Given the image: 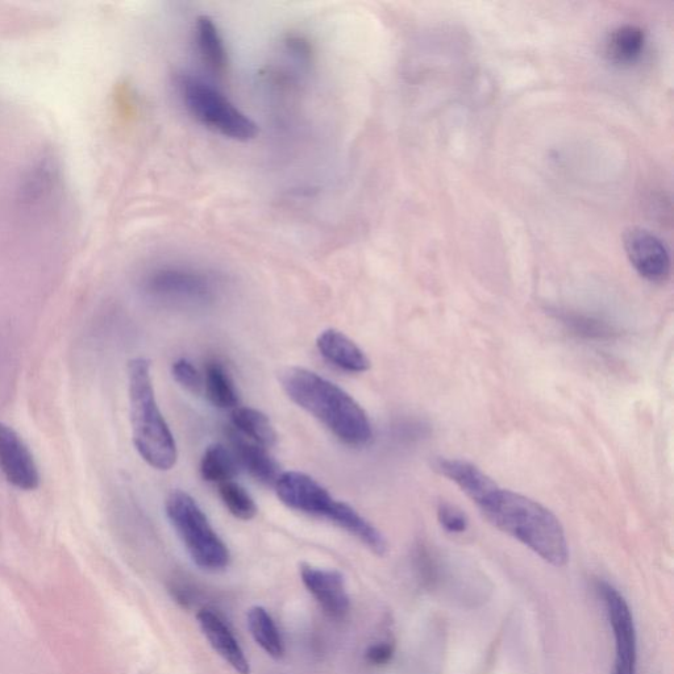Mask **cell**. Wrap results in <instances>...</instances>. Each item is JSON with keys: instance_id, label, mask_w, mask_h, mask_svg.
<instances>
[{"instance_id": "obj_1", "label": "cell", "mask_w": 674, "mask_h": 674, "mask_svg": "<svg viewBox=\"0 0 674 674\" xmlns=\"http://www.w3.org/2000/svg\"><path fill=\"white\" fill-rule=\"evenodd\" d=\"M477 507L495 528L526 545L545 563L557 568L568 563L563 524L542 503L498 485Z\"/></svg>"}, {"instance_id": "obj_15", "label": "cell", "mask_w": 674, "mask_h": 674, "mask_svg": "<svg viewBox=\"0 0 674 674\" xmlns=\"http://www.w3.org/2000/svg\"><path fill=\"white\" fill-rule=\"evenodd\" d=\"M320 355L340 369L351 373H364L370 369L369 357L363 349L341 331H323L316 340Z\"/></svg>"}, {"instance_id": "obj_9", "label": "cell", "mask_w": 674, "mask_h": 674, "mask_svg": "<svg viewBox=\"0 0 674 674\" xmlns=\"http://www.w3.org/2000/svg\"><path fill=\"white\" fill-rule=\"evenodd\" d=\"M624 249L636 272L651 282L667 281L671 255L663 241L644 228H631L624 235Z\"/></svg>"}, {"instance_id": "obj_11", "label": "cell", "mask_w": 674, "mask_h": 674, "mask_svg": "<svg viewBox=\"0 0 674 674\" xmlns=\"http://www.w3.org/2000/svg\"><path fill=\"white\" fill-rule=\"evenodd\" d=\"M303 585L332 619H343L348 614L351 601L343 574L335 569H320L303 563L299 567Z\"/></svg>"}, {"instance_id": "obj_7", "label": "cell", "mask_w": 674, "mask_h": 674, "mask_svg": "<svg viewBox=\"0 0 674 674\" xmlns=\"http://www.w3.org/2000/svg\"><path fill=\"white\" fill-rule=\"evenodd\" d=\"M599 596L605 603L607 617L615 639V664L613 674H636L638 665V636L634 615L626 598L606 581H598Z\"/></svg>"}, {"instance_id": "obj_17", "label": "cell", "mask_w": 674, "mask_h": 674, "mask_svg": "<svg viewBox=\"0 0 674 674\" xmlns=\"http://www.w3.org/2000/svg\"><path fill=\"white\" fill-rule=\"evenodd\" d=\"M194 37L203 64L215 76H223L228 65V53L226 41L215 20L210 16H199L195 23Z\"/></svg>"}, {"instance_id": "obj_26", "label": "cell", "mask_w": 674, "mask_h": 674, "mask_svg": "<svg viewBox=\"0 0 674 674\" xmlns=\"http://www.w3.org/2000/svg\"><path fill=\"white\" fill-rule=\"evenodd\" d=\"M438 519L441 527L451 534H463L468 530L469 520L467 515L456 506L449 503H440L438 507Z\"/></svg>"}, {"instance_id": "obj_14", "label": "cell", "mask_w": 674, "mask_h": 674, "mask_svg": "<svg viewBox=\"0 0 674 674\" xmlns=\"http://www.w3.org/2000/svg\"><path fill=\"white\" fill-rule=\"evenodd\" d=\"M228 438L231 440L237 464L247 469L251 476L262 484L276 485L282 474L280 465L269 455L265 447L245 438L236 430H228Z\"/></svg>"}, {"instance_id": "obj_6", "label": "cell", "mask_w": 674, "mask_h": 674, "mask_svg": "<svg viewBox=\"0 0 674 674\" xmlns=\"http://www.w3.org/2000/svg\"><path fill=\"white\" fill-rule=\"evenodd\" d=\"M144 287L152 297L186 303L210 301L215 291L214 281L207 273L182 265L152 270L145 278Z\"/></svg>"}, {"instance_id": "obj_20", "label": "cell", "mask_w": 674, "mask_h": 674, "mask_svg": "<svg viewBox=\"0 0 674 674\" xmlns=\"http://www.w3.org/2000/svg\"><path fill=\"white\" fill-rule=\"evenodd\" d=\"M247 619L249 631L256 643L274 660H281L285 656L284 639L268 610L262 606H253L248 611Z\"/></svg>"}, {"instance_id": "obj_16", "label": "cell", "mask_w": 674, "mask_h": 674, "mask_svg": "<svg viewBox=\"0 0 674 674\" xmlns=\"http://www.w3.org/2000/svg\"><path fill=\"white\" fill-rule=\"evenodd\" d=\"M327 520L341 530L347 531L349 535L355 536L374 555L385 556L388 553L389 545L385 536L348 503L336 499L334 509Z\"/></svg>"}, {"instance_id": "obj_10", "label": "cell", "mask_w": 674, "mask_h": 674, "mask_svg": "<svg viewBox=\"0 0 674 674\" xmlns=\"http://www.w3.org/2000/svg\"><path fill=\"white\" fill-rule=\"evenodd\" d=\"M0 470L15 488L24 492L39 488V469L31 451L18 432L3 422H0Z\"/></svg>"}, {"instance_id": "obj_4", "label": "cell", "mask_w": 674, "mask_h": 674, "mask_svg": "<svg viewBox=\"0 0 674 674\" xmlns=\"http://www.w3.org/2000/svg\"><path fill=\"white\" fill-rule=\"evenodd\" d=\"M177 86L187 111L207 130L235 141L255 139L257 124L218 87L191 74H181Z\"/></svg>"}, {"instance_id": "obj_8", "label": "cell", "mask_w": 674, "mask_h": 674, "mask_svg": "<svg viewBox=\"0 0 674 674\" xmlns=\"http://www.w3.org/2000/svg\"><path fill=\"white\" fill-rule=\"evenodd\" d=\"M274 486L280 501L291 510L327 519L334 509L336 499L309 474L282 473Z\"/></svg>"}, {"instance_id": "obj_19", "label": "cell", "mask_w": 674, "mask_h": 674, "mask_svg": "<svg viewBox=\"0 0 674 674\" xmlns=\"http://www.w3.org/2000/svg\"><path fill=\"white\" fill-rule=\"evenodd\" d=\"M203 388L212 405L219 409H236L239 393L226 366L218 360L208 361L203 378Z\"/></svg>"}, {"instance_id": "obj_23", "label": "cell", "mask_w": 674, "mask_h": 674, "mask_svg": "<svg viewBox=\"0 0 674 674\" xmlns=\"http://www.w3.org/2000/svg\"><path fill=\"white\" fill-rule=\"evenodd\" d=\"M219 494L224 506L235 518L251 520L256 517V502L243 486L234 481L223 482L219 485Z\"/></svg>"}, {"instance_id": "obj_13", "label": "cell", "mask_w": 674, "mask_h": 674, "mask_svg": "<svg viewBox=\"0 0 674 674\" xmlns=\"http://www.w3.org/2000/svg\"><path fill=\"white\" fill-rule=\"evenodd\" d=\"M197 619L211 647L239 674H251V665L226 622L210 609L198 611Z\"/></svg>"}, {"instance_id": "obj_3", "label": "cell", "mask_w": 674, "mask_h": 674, "mask_svg": "<svg viewBox=\"0 0 674 674\" xmlns=\"http://www.w3.org/2000/svg\"><path fill=\"white\" fill-rule=\"evenodd\" d=\"M128 394L133 443L137 452L152 468L172 469L178 457L176 440L158 409L151 363L143 357L128 363Z\"/></svg>"}, {"instance_id": "obj_12", "label": "cell", "mask_w": 674, "mask_h": 674, "mask_svg": "<svg viewBox=\"0 0 674 674\" xmlns=\"http://www.w3.org/2000/svg\"><path fill=\"white\" fill-rule=\"evenodd\" d=\"M435 472L456 484L478 506L498 484L488 474L469 461L439 457L432 464Z\"/></svg>"}, {"instance_id": "obj_18", "label": "cell", "mask_w": 674, "mask_h": 674, "mask_svg": "<svg viewBox=\"0 0 674 674\" xmlns=\"http://www.w3.org/2000/svg\"><path fill=\"white\" fill-rule=\"evenodd\" d=\"M646 45V33L638 26L624 24L613 29L605 43L607 60L614 65L627 66L639 60Z\"/></svg>"}, {"instance_id": "obj_24", "label": "cell", "mask_w": 674, "mask_h": 674, "mask_svg": "<svg viewBox=\"0 0 674 674\" xmlns=\"http://www.w3.org/2000/svg\"><path fill=\"white\" fill-rule=\"evenodd\" d=\"M561 320L567 324L573 334L585 337H594V339H603L614 335L613 327L609 324L599 322L597 319L586 318V316L576 314H561Z\"/></svg>"}, {"instance_id": "obj_21", "label": "cell", "mask_w": 674, "mask_h": 674, "mask_svg": "<svg viewBox=\"0 0 674 674\" xmlns=\"http://www.w3.org/2000/svg\"><path fill=\"white\" fill-rule=\"evenodd\" d=\"M232 422L237 432L262 447H273L277 443V432L272 422L259 410L251 409V407H236L232 413Z\"/></svg>"}, {"instance_id": "obj_27", "label": "cell", "mask_w": 674, "mask_h": 674, "mask_svg": "<svg viewBox=\"0 0 674 674\" xmlns=\"http://www.w3.org/2000/svg\"><path fill=\"white\" fill-rule=\"evenodd\" d=\"M394 656V646L389 642H380L372 644L368 649H366L365 657L370 664L376 665V667H382V665L389 664L391 659Z\"/></svg>"}, {"instance_id": "obj_5", "label": "cell", "mask_w": 674, "mask_h": 674, "mask_svg": "<svg viewBox=\"0 0 674 674\" xmlns=\"http://www.w3.org/2000/svg\"><path fill=\"white\" fill-rule=\"evenodd\" d=\"M165 509L195 565L210 572L224 571L230 565V549L190 494L174 490L166 499Z\"/></svg>"}, {"instance_id": "obj_22", "label": "cell", "mask_w": 674, "mask_h": 674, "mask_svg": "<svg viewBox=\"0 0 674 674\" xmlns=\"http://www.w3.org/2000/svg\"><path fill=\"white\" fill-rule=\"evenodd\" d=\"M237 464L234 452L223 444H212L203 453L201 460V474L203 480L223 484L232 481L237 474Z\"/></svg>"}, {"instance_id": "obj_25", "label": "cell", "mask_w": 674, "mask_h": 674, "mask_svg": "<svg viewBox=\"0 0 674 674\" xmlns=\"http://www.w3.org/2000/svg\"><path fill=\"white\" fill-rule=\"evenodd\" d=\"M174 380L193 394H201L203 390V378L197 368L189 360L180 359L172 365Z\"/></svg>"}, {"instance_id": "obj_2", "label": "cell", "mask_w": 674, "mask_h": 674, "mask_svg": "<svg viewBox=\"0 0 674 674\" xmlns=\"http://www.w3.org/2000/svg\"><path fill=\"white\" fill-rule=\"evenodd\" d=\"M280 382L295 405L318 419L344 444L365 447L373 439L368 414L356 399L334 382L299 366L286 368Z\"/></svg>"}]
</instances>
